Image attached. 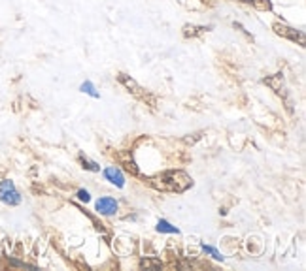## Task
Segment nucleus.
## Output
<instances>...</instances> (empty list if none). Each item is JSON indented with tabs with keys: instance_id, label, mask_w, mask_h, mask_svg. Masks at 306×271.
Here are the masks:
<instances>
[{
	"instance_id": "1",
	"label": "nucleus",
	"mask_w": 306,
	"mask_h": 271,
	"mask_svg": "<svg viewBox=\"0 0 306 271\" xmlns=\"http://www.w3.org/2000/svg\"><path fill=\"white\" fill-rule=\"evenodd\" d=\"M151 185L161 188V190H170V192H184L187 190L193 181L189 175H185L184 171H164L157 177L151 179Z\"/></svg>"
},
{
	"instance_id": "2",
	"label": "nucleus",
	"mask_w": 306,
	"mask_h": 271,
	"mask_svg": "<svg viewBox=\"0 0 306 271\" xmlns=\"http://www.w3.org/2000/svg\"><path fill=\"white\" fill-rule=\"evenodd\" d=\"M0 201H4L6 205H19L21 203V194L17 192L14 181L6 179L0 183Z\"/></svg>"
},
{
	"instance_id": "3",
	"label": "nucleus",
	"mask_w": 306,
	"mask_h": 271,
	"mask_svg": "<svg viewBox=\"0 0 306 271\" xmlns=\"http://www.w3.org/2000/svg\"><path fill=\"white\" fill-rule=\"evenodd\" d=\"M272 30L276 32L278 36H282V38H287V40H291V42H297L301 43V45H305V34L301 32V30L297 29H291V27H287V25H280L276 23Z\"/></svg>"
},
{
	"instance_id": "4",
	"label": "nucleus",
	"mask_w": 306,
	"mask_h": 271,
	"mask_svg": "<svg viewBox=\"0 0 306 271\" xmlns=\"http://www.w3.org/2000/svg\"><path fill=\"white\" fill-rule=\"evenodd\" d=\"M117 201L114 198H101V200H97V211L101 215H106V217H110V215H116L117 213Z\"/></svg>"
},
{
	"instance_id": "5",
	"label": "nucleus",
	"mask_w": 306,
	"mask_h": 271,
	"mask_svg": "<svg viewBox=\"0 0 306 271\" xmlns=\"http://www.w3.org/2000/svg\"><path fill=\"white\" fill-rule=\"evenodd\" d=\"M104 177H106V181H110L112 185L116 186H125V175H123V171L116 168V166H110V168H106L104 170Z\"/></svg>"
},
{
	"instance_id": "6",
	"label": "nucleus",
	"mask_w": 306,
	"mask_h": 271,
	"mask_svg": "<svg viewBox=\"0 0 306 271\" xmlns=\"http://www.w3.org/2000/svg\"><path fill=\"white\" fill-rule=\"evenodd\" d=\"M117 79H119V83L125 87V89H129L132 94H136V96H140V94H142V87L138 85L132 77L125 75V73H119V75H117Z\"/></svg>"
},
{
	"instance_id": "7",
	"label": "nucleus",
	"mask_w": 306,
	"mask_h": 271,
	"mask_svg": "<svg viewBox=\"0 0 306 271\" xmlns=\"http://www.w3.org/2000/svg\"><path fill=\"white\" fill-rule=\"evenodd\" d=\"M206 30H208V27H199V25H185V27H184V36H185V38H197V36H203Z\"/></svg>"
},
{
	"instance_id": "8",
	"label": "nucleus",
	"mask_w": 306,
	"mask_h": 271,
	"mask_svg": "<svg viewBox=\"0 0 306 271\" xmlns=\"http://www.w3.org/2000/svg\"><path fill=\"white\" fill-rule=\"evenodd\" d=\"M157 232H161V234H180V230L176 228V226H172L168 220H164V218H161L159 224H157Z\"/></svg>"
},
{
	"instance_id": "9",
	"label": "nucleus",
	"mask_w": 306,
	"mask_h": 271,
	"mask_svg": "<svg viewBox=\"0 0 306 271\" xmlns=\"http://www.w3.org/2000/svg\"><path fill=\"white\" fill-rule=\"evenodd\" d=\"M80 90H82V92H85V94H89V96H93V98H101V94L97 92V89H95V85H93L91 81H85V83H82Z\"/></svg>"
},
{
	"instance_id": "10",
	"label": "nucleus",
	"mask_w": 306,
	"mask_h": 271,
	"mask_svg": "<svg viewBox=\"0 0 306 271\" xmlns=\"http://www.w3.org/2000/svg\"><path fill=\"white\" fill-rule=\"evenodd\" d=\"M80 162H82V166L89 171H101V166L97 164V162H93V160H89L87 157H83V155H80Z\"/></svg>"
},
{
	"instance_id": "11",
	"label": "nucleus",
	"mask_w": 306,
	"mask_h": 271,
	"mask_svg": "<svg viewBox=\"0 0 306 271\" xmlns=\"http://www.w3.org/2000/svg\"><path fill=\"white\" fill-rule=\"evenodd\" d=\"M140 268H151V270H161V268H163V264H161V260H153V258H144V260H140Z\"/></svg>"
},
{
	"instance_id": "12",
	"label": "nucleus",
	"mask_w": 306,
	"mask_h": 271,
	"mask_svg": "<svg viewBox=\"0 0 306 271\" xmlns=\"http://www.w3.org/2000/svg\"><path fill=\"white\" fill-rule=\"evenodd\" d=\"M203 251H204V253H208V254H210L212 258H216V260H221V262H223V256L219 254L214 247H210V245H203Z\"/></svg>"
},
{
	"instance_id": "13",
	"label": "nucleus",
	"mask_w": 306,
	"mask_h": 271,
	"mask_svg": "<svg viewBox=\"0 0 306 271\" xmlns=\"http://www.w3.org/2000/svg\"><path fill=\"white\" fill-rule=\"evenodd\" d=\"M78 200L87 203V201L91 200V194H89L87 190H78Z\"/></svg>"
},
{
	"instance_id": "14",
	"label": "nucleus",
	"mask_w": 306,
	"mask_h": 271,
	"mask_svg": "<svg viewBox=\"0 0 306 271\" xmlns=\"http://www.w3.org/2000/svg\"><path fill=\"white\" fill-rule=\"evenodd\" d=\"M240 2H248V4H255V6H261V8H265L261 4V0H240Z\"/></svg>"
}]
</instances>
